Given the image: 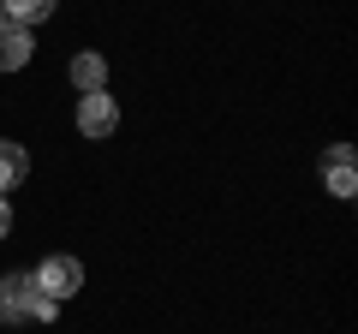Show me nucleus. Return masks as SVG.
Returning a JSON list of instances; mask_svg holds the SVG:
<instances>
[{
  "mask_svg": "<svg viewBox=\"0 0 358 334\" xmlns=\"http://www.w3.org/2000/svg\"><path fill=\"white\" fill-rule=\"evenodd\" d=\"M54 310H60V305L36 286L30 269L0 275V322H54Z\"/></svg>",
  "mask_w": 358,
  "mask_h": 334,
  "instance_id": "obj_1",
  "label": "nucleus"
},
{
  "mask_svg": "<svg viewBox=\"0 0 358 334\" xmlns=\"http://www.w3.org/2000/svg\"><path fill=\"white\" fill-rule=\"evenodd\" d=\"M36 286L54 298V305H66L72 293H84V263H78V257H66V251H54V257L36 269Z\"/></svg>",
  "mask_w": 358,
  "mask_h": 334,
  "instance_id": "obj_2",
  "label": "nucleus"
},
{
  "mask_svg": "<svg viewBox=\"0 0 358 334\" xmlns=\"http://www.w3.org/2000/svg\"><path fill=\"white\" fill-rule=\"evenodd\" d=\"M78 131H84V138H114L120 131V102L108 90L78 96Z\"/></svg>",
  "mask_w": 358,
  "mask_h": 334,
  "instance_id": "obj_3",
  "label": "nucleus"
},
{
  "mask_svg": "<svg viewBox=\"0 0 358 334\" xmlns=\"http://www.w3.org/2000/svg\"><path fill=\"white\" fill-rule=\"evenodd\" d=\"M322 185H329L334 197H352V191H358V161H352V143H334V150L322 155Z\"/></svg>",
  "mask_w": 358,
  "mask_h": 334,
  "instance_id": "obj_4",
  "label": "nucleus"
},
{
  "mask_svg": "<svg viewBox=\"0 0 358 334\" xmlns=\"http://www.w3.org/2000/svg\"><path fill=\"white\" fill-rule=\"evenodd\" d=\"M66 72H72V90H78V96L108 90V60H102V54H72V66H66Z\"/></svg>",
  "mask_w": 358,
  "mask_h": 334,
  "instance_id": "obj_5",
  "label": "nucleus"
},
{
  "mask_svg": "<svg viewBox=\"0 0 358 334\" xmlns=\"http://www.w3.org/2000/svg\"><path fill=\"white\" fill-rule=\"evenodd\" d=\"M30 54H36V42H30V30H24V24L0 30V72H24Z\"/></svg>",
  "mask_w": 358,
  "mask_h": 334,
  "instance_id": "obj_6",
  "label": "nucleus"
},
{
  "mask_svg": "<svg viewBox=\"0 0 358 334\" xmlns=\"http://www.w3.org/2000/svg\"><path fill=\"white\" fill-rule=\"evenodd\" d=\"M24 180H30V155H24V143L0 138V197L13 191V185H24Z\"/></svg>",
  "mask_w": 358,
  "mask_h": 334,
  "instance_id": "obj_7",
  "label": "nucleus"
},
{
  "mask_svg": "<svg viewBox=\"0 0 358 334\" xmlns=\"http://www.w3.org/2000/svg\"><path fill=\"white\" fill-rule=\"evenodd\" d=\"M54 6H60V0H6V13H13V24H42V18L54 13Z\"/></svg>",
  "mask_w": 358,
  "mask_h": 334,
  "instance_id": "obj_8",
  "label": "nucleus"
},
{
  "mask_svg": "<svg viewBox=\"0 0 358 334\" xmlns=\"http://www.w3.org/2000/svg\"><path fill=\"white\" fill-rule=\"evenodd\" d=\"M6 233H13V203L0 197V239H6Z\"/></svg>",
  "mask_w": 358,
  "mask_h": 334,
  "instance_id": "obj_9",
  "label": "nucleus"
},
{
  "mask_svg": "<svg viewBox=\"0 0 358 334\" xmlns=\"http://www.w3.org/2000/svg\"><path fill=\"white\" fill-rule=\"evenodd\" d=\"M0 30H13V13H6V0H0Z\"/></svg>",
  "mask_w": 358,
  "mask_h": 334,
  "instance_id": "obj_10",
  "label": "nucleus"
}]
</instances>
